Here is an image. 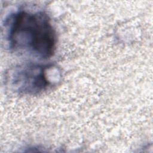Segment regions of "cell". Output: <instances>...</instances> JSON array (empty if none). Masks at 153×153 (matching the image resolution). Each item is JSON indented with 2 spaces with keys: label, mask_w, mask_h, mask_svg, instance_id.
I'll return each mask as SVG.
<instances>
[{
  "label": "cell",
  "mask_w": 153,
  "mask_h": 153,
  "mask_svg": "<svg viewBox=\"0 0 153 153\" xmlns=\"http://www.w3.org/2000/svg\"><path fill=\"white\" fill-rule=\"evenodd\" d=\"M5 27L11 50L43 59L53 56L56 34L50 17L44 12L18 10L6 19Z\"/></svg>",
  "instance_id": "1"
},
{
  "label": "cell",
  "mask_w": 153,
  "mask_h": 153,
  "mask_svg": "<svg viewBox=\"0 0 153 153\" xmlns=\"http://www.w3.org/2000/svg\"><path fill=\"white\" fill-rule=\"evenodd\" d=\"M56 69L53 65H19L10 70L6 76V81L18 94L35 95L45 91L53 84L52 72Z\"/></svg>",
  "instance_id": "2"
}]
</instances>
